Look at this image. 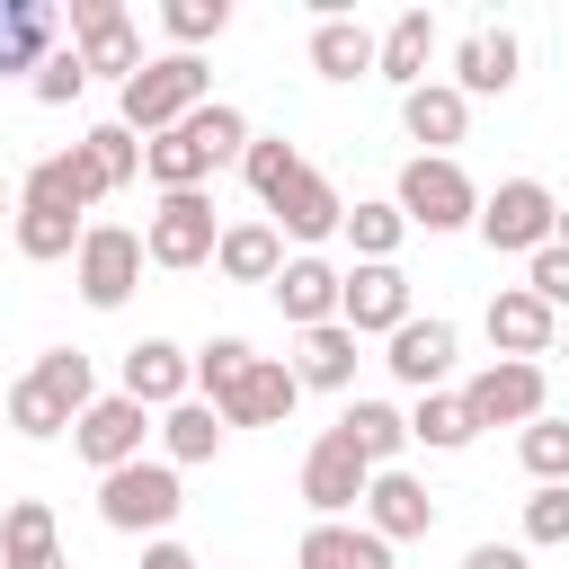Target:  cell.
Wrapping results in <instances>:
<instances>
[{"instance_id": "obj_1", "label": "cell", "mask_w": 569, "mask_h": 569, "mask_svg": "<svg viewBox=\"0 0 569 569\" xmlns=\"http://www.w3.org/2000/svg\"><path fill=\"white\" fill-rule=\"evenodd\" d=\"M196 107H213V71H204L196 53H151V62L116 89V124H124V133H142V142L178 133Z\"/></svg>"}, {"instance_id": "obj_2", "label": "cell", "mask_w": 569, "mask_h": 569, "mask_svg": "<svg viewBox=\"0 0 569 569\" xmlns=\"http://www.w3.org/2000/svg\"><path fill=\"white\" fill-rule=\"evenodd\" d=\"M178 507H187V489H178V462H169V453H160V462L142 453V462H124V471L98 480V525H107V533H151V542H160V533L178 525Z\"/></svg>"}, {"instance_id": "obj_3", "label": "cell", "mask_w": 569, "mask_h": 569, "mask_svg": "<svg viewBox=\"0 0 569 569\" xmlns=\"http://www.w3.org/2000/svg\"><path fill=\"white\" fill-rule=\"evenodd\" d=\"M489 249H507V258H533V249H551V231H560V196L542 187V178H498L489 196H480V222H471Z\"/></svg>"}, {"instance_id": "obj_4", "label": "cell", "mask_w": 569, "mask_h": 569, "mask_svg": "<svg viewBox=\"0 0 569 569\" xmlns=\"http://www.w3.org/2000/svg\"><path fill=\"white\" fill-rule=\"evenodd\" d=\"M142 267H151L142 231H124V222H89V231H80V258H71V284H80L89 311H124L133 284H142Z\"/></svg>"}, {"instance_id": "obj_5", "label": "cell", "mask_w": 569, "mask_h": 569, "mask_svg": "<svg viewBox=\"0 0 569 569\" xmlns=\"http://www.w3.org/2000/svg\"><path fill=\"white\" fill-rule=\"evenodd\" d=\"M391 204L409 213V231H471L480 222V187L462 178V160H427V151L400 169Z\"/></svg>"}, {"instance_id": "obj_6", "label": "cell", "mask_w": 569, "mask_h": 569, "mask_svg": "<svg viewBox=\"0 0 569 569\" xmlns=\"http://www.w3.org/2000/svg\"><path fill=\"white\" fill-rule=\"evenodd\" d=\"M142 249H151V267H213V249H222V213H213V196L204 187H187V196H160L151 204V222H142Z\"/></svg>"}, {"instance_id": "obj_7", "label": "cell", "mask_w": 569, "mask_h": 569, "mask_svg": "<svg viewBox=\"0 0 569 569\" xmlns=\"http://www.w3.org/2000/svg\"><path fill=\"white\" fill-rule=\"evenodd\" d=\"M142 436H151V409L142 400H124V391H98L80 418H71V453L107 480V471H124V462H142Z\"/></svg>"}, {"instance_id": "obj_8", "label": "cell", "mask_w": 569, "mask_h": 569, "mask_svg": "<svg viewBox=\"0 0 569 569\" xmlns=\"http://www.w3.org/2000/svg\"><path fill=\"white\" fill-rule=\"evenodd\" d=\"M365 489H373V462L356 453V436H347V427H320L311 453H302V498H311V516L338 525L347 507H365Z\"/></svg>"}, {"instance_id": "obj_9", "label": "cell", "mask_w": 569, "mask_h": 569, "mask_svg": "<svg viewBox=\"0 0 569 569\" xmlns=\"http://www.w3.org/2000/svg\"><path fill=\"white\" fill-rule=\"evenodd\" d=\"M542 400H551V382H542V365H507V356H489L471 382H462V409H471V427H533L542 418Z\"/></svg>"}, {"instance_id": "obj_10", "label": "cell", "mask_w": 569, "mask_h": 569, "mask_svg": "<svg viewBox=\"0 0 569 569\" xmlns=\"http://www.w3.org/2000/svg\"><path fill=\"white\" fill-rule=\"evenodd\" d=\"M71 53H80L89 71H107L116 89L151 62V53H142V36H133V18H124L116 0H71Z\"/></svg>"}, {"instance_id": "obj_11", "label": "cell", "mask_w": 569, "mask_h": 569, "mask_svg": "<svg viewBox=\"0 0 569 569\" xmlns=\"http://www.w3.org/2000/svg\"><path fill=\"white\" fill-rule=\"evenodd\" d=\"M480 329H489V347H498L507 365H542V356L560 347V311H551L542 293H525V284H507V293H489V311H480Z\"/></svg>"}, {"instance_id": "obj_12", "label": "cell", "mask_w": 569, "mask_h": 569, "mask_svg": "<svg viewBox=\"0 0 569 569\" xmlns=\"http://www.w3.org/2000/svg\"><path fill=\"white\" fill-rule=\"evenodd\" d=\"M453 356H462V329L453 320H400L391 338H382V365H391V382L400 391H445V373H453Z\"/></svg>"}, {"instance_id": "obj_13", "label": "cell", "mask_w": 569, "mask_h": 569, "mask_svg": "<svg viewBox=\"0 0 569 569\" xmlns=\"http://www.w3.org/2000/svg\"><path fill=\"white\" fill-rule=\"evenodd\" d=\"M116 391L142 400V409H178V400H196V356H187L178 338H133Z\"/></svg>"}, {"instance_id": "obj_14", "label": "cell", "mask_w": 569, "mask_h": 569, "mask_svg": "<svg viewBox=\"0 0 569 569\" xmlns=\"http://www.w3.org/2000/svg\"><path fill=\"white\" fill-rule=\"evenodd\" d=\"M338 320H347L356 338H391L400 320H418V311H409V276H400V258H382V267H347Z\"/></svg>"}, {"instance_id": "obj_15", "label": "cell", "mask_w": 569, "mask_h": 569, "mask_svg": "<svg viewBox=\"0 0 569 569\" xmlns=\"http://www.w3.org/2000/svg\"><path fill=\"white\" fill-rule=\"evenodd\" d=\"M293 400H302V373H293L284 356H249V373H240L213 409H222V427H284Z\"/></svg>"}, {"instance_id": "obj_16", "label": "cell", "mask_w": 569, "mask_h": 569, "mask_svg": "<svg viewBox=\"0 0 569 569\" xmlns=\"http://www.w3.org/2000/svg\"><path fill=\"white\" fill-rule=\"evenodd\" d=\"M365 525H373L382 542H427V533H436V489L391 462V471H373V489H365Z\"/></svg>"}, {"instance_id": "obj_17", "label": "cell", "mask_w": 569, "mask_h": 569, "mask_svg": "<svg viewBox=\"0 0 569 569\" xmlns=\"http://www.w3.org/2000/svg\"><path fill=\"white\" fill-rule=\"evenodd\" d=\"M267 293H276V311H284L293 329H329V320H338V293H347V267H329V258L293 249V258H284V276H276Z\"/></svg>"}, {"instance_id": "obj_18", "label": "cell", "mask_w": 569, "mask_h": 569, "mask_svg": "<svg viewBox=\"0 0 569 569\" xmlns=\"http://www.w3.org/2000/svg\"><path fill=\"white\" fill-rule=\"evenodd\" d=\"M98 196H107V178H98V160L71 142V151H44V160L27 169V196H18V204H44V213H71V222H80Z\"/></svg>"}, {"instance_id": "obj_19", "label": "cell", "mask_w": 569, "mask_h": 569, "mask_svg": "<svg viewBox=\"0 0 569 569\" xmlns=\"http://www.w3.org/2000/svg\"><path fill=\"white\" fill-rule=\"evenodd\" d=\"M516 71H525V44H516L507 27H471V36L453 44V89H462V98H507Z\"/></svg>"}, {"instance_id": "obj_20", "label": "cell", "mask_w": 569, "mask_h": 569, "mask_svg": "<svg viewBox=\"0 0 569 569\" xmlns=\"http://www.w3.org/2000/svg\"><path fill=\"white\" fill-rule=\"evenodd\" d=\"M462 124H471V98H462L453 80H427V89H409V98H400V133H409V142H427V160H453Z\"/></svg>"}, {"instance_id": "obj_21", "label": "cell", "mask_w": 569, "mask_h": 569, "mask_svg": "<svg viewBox=\"0 0 569 569\" xmlns=\"http://www.w3.org/2000/svg\"><path fill=\"white\" fill-rule=\"evenodd\" d=\"M53 27H62V18H53V0H0V80H18V71L36 80V71L62 53V44H53Z\"/></svg>"}, {"instance_id": "obj_22", "label": "cell", "mask_w": 569, "mask_h": 569, "mask_svg": "<svg viewBox=\"0 0 569 569\" xmlns=\"http://www.w3.org/2000/svg\"><path fill=\"white\" fill-rule=\"evenodd\" d=\"M267 222H276L284 240H302V249H311V240H329V231L347 222V196H338V187H329L320 169H302V178H293V187H284V196L267 204Z\"/></svg>"}, {"instance_id": "obj_23", "label": "cell", "mask_w": 569, "mask_h": 569, "mask_svg": "<svg viewBox=\"0 0 569 569\" xmlns=\"http://www.w3.org/2000/svg\"><path fill=\"white\" fill-rule=\"evenodd\" d=\"M0 569H71L44 498H9L0 507Z\"/></svg>"}, {"instance_id": "obj_24", "label": "cell", "mask_w": 569, "mask_h": 569, "mask_svg": "<svg viewBox=\"0 0 569 569\" xmlns=\"http://www.w3.org/2000/svg\"><path fill=\"white\" fill-rule=\"evenodd\" d=\"M293 569H391V542L373 533V525H311L302 542H293Z\"/></svg>"}, {"instance_id": "obj_25", "label": "cell", "mask_w": 569, "mask_h": 569, "mask_svg": "<svg viewBox=\"0 0 569 569\" xmlns=\"http://www.w3.org/2000/svg\"><path fill=\"white\" fill-rule=\"evenodd\" d=\"M373 62H382V36H373L365 18H347V9H338V18H320V27H311V71H320V80H365Z\"/></svg>"}, {"instance_id": "obj_26", "label": "cell", "mask_w": 569, "mask_h": 569, "mask_svg": "<svg viewBox=\"0 0 569 569\" xmlns=\"http://www.w3.org/2000/svg\"><path fill=\"white\" fill-rule=\"evenodd\" d=\"M427 62H436V18H427V9H400V18L382 27V62H373V80H391V89L409 98V89H427Z\"/></svg>"}, {"instance_id": "obj_27", "label": "cell", "mask_w": 569, "mask_h": 569, "mask_svg": "<svg viewBox=\"0 0 569 569\" xmlns=\"http://www.w3.org/2000/svg\"><path fill=\"white\" fill-rule=\"evenodd\" d=\"M213 267H222L231 284H276V276H284V231H276V222H222Z\"/></svg>"}, {"instance_id": "obj_28", "label": "cell", "mask_w": 569, "mask_h": 569, "mask_svg": "<svg viewBox=\"0 0 569 569\" xmlns=\"http://www.w3.org/2000/svg\"><path fill=\"white\" fill-rule=\"evenodd\" d=\"M356 329L347 320H329V329H302V356H293V373H302V391H347L356 382Z\"/></svg>"}, {"instance_id": "obj_29", "label": "cell", "mask_w": 569, "mask_h": 569, "mask_svg": "<svg viewBox=\"0 0 569 569\" xmlns=\"http://www.w3.org/2000/svg\"><path fill=\"white\" fill-rule=\"evenodd\" d=\"M338 427L356 436V453H365L373 471H391V462L409 453V409H391V400H347Z\"/></svg>"}, {"instance_id": "obj_30", "label": "cell", "mask_w": 569, "mask_h": 569, "mask_svg": "<svg viewBox=\"0 0 569 569\" xmlns=\"http://www.w3.org/2000/svg\"><path fill=\"white\" fill-rule=\"evenodd\" d=\"M142 178L160 187V196H187V187H204L213 178V151L178 124V133H160V142H142Z\"/></svg>"}, {"instance_id": "obj_31", "label": "cell", "mask_w": 569, "mask_h": 569, "mask_svg": "<svg viewBox=\"0 0 569 569\" xmlns=\"http://www.w3.org/2000/svg\"><path fill=\"white\" fill-rule=\"evenodd\" d=\"M338 231L356 240V267H382V258H400V240H409V213H400L391 196H356Z\"/></svg>"}, {"instance_id": "obj_32", "label": "cell", "mask_w": 569, "mask_h": 569, "mask_svg": "<svg viewBox=\"0 0 569 569\" xmlns=\"http://www.w3.org/2000/svg\"><path fill=\"white\" fill-rule=\"evenodd\" d=\"M27 382H36V391H44V400H53L62 418H80V409L98 400V365H89L80 347H44V356L27 365Z\"/></svg>"}, {"instance_id": "obj_33", "label": "cell", "mask_w": 569, "mask_h": 569, "mask_svg": "<svg viewBox=\"0 0 569 569\" xmlns=\"http://www.w3.org/2000/svg\"><path fill=\"white\" fill-rule=\"evenodd\" d=\"M480 427H471V409H462V391H418V409H409V445H427V453H462Z\"/></svg>"}, {"instance_id": "obj_34", "label": "cell", "mask_w": 569, "mask_h": 569, "mask_svg": "<svg viewBox=\"0 0 569 569\" xmlns=\"http://www.w3.org/2000/svg\"><path fill=\"white\" fill-rule=\"evenodd\" d=\"M160 445H169V462H213V453H222V409H213V400L160 409Z\"/></svg>"}, {"instance_id": "obj_35", "label": "cell", "mask_w": 569, "mask_h": 569, "mask_svg": "<svg viewBox=\"0 0 569 569\" xmlns=\"http://www.w3.org/2000/svg\"><path fill=\"white\" fill-rule=\"evenodd\" d=\"M302 169H311V160H302V151L284 142V133H258V142L240 151V178H249V196H258V204H276V196H284V187H293Z\"/></svg>"}, {"instance_id": "obj_36", "label": "cell", "mask_w": 569, "mask_h": 569, "mask_svg": "<svg viewBox=\"0 0 569 569\" xmlns=\"http://www.w3.org/2000/svg\"><path fill=\"white\" fill-rule=\"evenodd\" d=\"M80 231H89V222H71V213L18 204V258H36V267H53V258H80Z\"/></svg>"}, {"instance_id": "obj_37", "label": "cell", "mask_w": 569, "mask_h": 569, "mask_svg": "<svg viewBox=\"0 0 569 569\" xmlns=\"http://www.w3.org/2000/svg\"><path fill=\"white\" fill-rule=\"evenodd\" d=\"M80 151L98 160V178H107V196L142 178V133H124L116 116H107V124H89V133H80Z\"/></svg>"}, {"instance_id": "obj_38", "label": "cell", "mask_w": 569, "mask_h": 569, "mask_svg": "<svg viewBox=\"0 0 569 569\" xmlns=\"http://www.w3.org/2000/svg\"><path fill=\"white\" fill-rule=\"evenodd\" d=\"M516 453H525V471H533V489H560L569 480V418H533L525 436H516Z\"/></svg>"}, {"instance_id": "obj_39", "label": "cell", "mask_w": 569, "mask_h": 569, "mask_svg": "<svg viewBox=\"0 0 569 569\" xmlns=\"http://www.w3.org/2000/svg\"><path fill=\"white\" fill-rule=\"evenodd\" d=\"M160 27H169V53H196L231 27V0H160Z\"/></svg>"}, {"instance_id": "obj_40", "label": "cell", "mask_w": 569, "mask_h": 569, "mask_svg": "<svg viewBox=\"0 0 569 569\" xmlns=\"http://www.w3.org/2000/svg\"><path fill=\"white\" fill-rule=\"evenodd\" d=\"M187 133L213 151V169H222V160H240V151L258 142V133H249V116H240V107H222V98H213V107H196V116H187Z\"/></svg>"}, {"instance_id": "obj_41", "label": "cell", "mask_w": 569, "mask_h": 569, "mask_svg": "<svg viewBox=\"0 0 569 569\" xmlns=\"http://www.w3.org/2000/svg\"><path fill=\"white\" fill-rule=\"evenodd\" d=\"M249 356H258L249 338H204V347H196V400H222V391L249 373Z\"/></svg>"}, {"instance_id": "obj_42", "label": "cell", "mask_w": 569, "mask_h": 569, "mask_svg": "<svg viewBox=\"0 0 569 569\" xmlns=\"http://www.w3.org/2000/svg\"><path fill=\"white\" fill-rule=\"evenodd\" d=\"M525 542H533V551H560V542H569V480L525 498Z\"/></svg>"}, {"instance_id": "obj_43", "label": "cell", "mask_w": 569, "mask_h": 569, "mask_svg": "<svg viewBox=\"0 0 569 569\" xmlns=\"http://www.w3.org/2000/svg\"><path fill=\"white\" fill-rule=\"evenodd\" d=\"M9 427H18V436H36V445H44V436H71V418H62L36 382H9Z\"/></svg>"}, {"instance_id": "obj_44", "label": "cell", "mask_w": 569, "mask_h": 569, "mask_svg": "<svg viewBox=\"0 0 569 569\" xmlns=\"http://www.w3.org/2000/svg\"><path fill=\"white\" fill-rule=\"evenodd\" d=\"M27 89H36V107H71V98L89 89V62H80V53L62 44V53H53V62H44V71L27 80Z\"/></svg>"}, {"instance_id": "obj_45", "label": "cell", "mask_w": 569, "mask_h": 569, "mask_svg": "<svg viewBox=\"0 0 569 569\" xmlns=\"http://www.w3.org/2000/svg\"><path fill=\"white\" fill-rule=\"evenodd\" d=\"M525 293H542L551 311H569V249H560V240L525 258Z\"/></svg>"}, {"instance_id": "obj_46", "label": "cell", "mask_w": 569, "mask_h": 569, "mask_svg": "<svg viewBox=\"0 0 569 569\" xmlns=\"http://www.w3.org/2000/svg\"><path fill=\"white\" fill-rule=\"evenodd\" d=\"M462 569H533V560H525V542H471Z\"/></svg>"}, {"instance_id": "obj_47", "label": "cell", "mask_w": 569, "mask_h": 569, "mask_svg": "<svg viewBox=\"0 0 569 569\" xmlns=\"http://www.w3.org/2000/svg\"><path fill=\"white\" fill-rule=\"evenodd\" d=\"M142 569H204V560H196V551H187V542H169V533H160V542H151V551H142Z\"/></svg>"}, {"instance_id": "obj_48", "label": "cell", "mask_w": 569, "mask_h": 569, "mask_svg": "<svg viewBox=\"0 0 569 569\" xmlns=\"http://www.w3.org/2000/svg\"><path fill=\"white\" fill-rule=\"evenodd\" d=\"M551 240H560V249H569V204H560V231H551Z\"/></svg>"}, {"instance_id": "obj_49", "label": "cell", "mask_w": 569, "mask_h": 569, "mask_svg": "<svg viewBox=\"0 0 569 569\" xmlns=\"http://www.w3.org/2000/svg\"><path fill=\"white\" fill-rule=\"evenodd\" d=\"M551 356H569V320H560V347H551Z\"/></svg>"}]
</instances>
